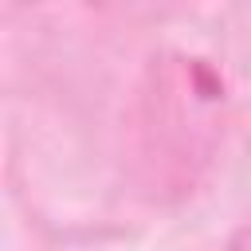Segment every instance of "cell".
I'll list each match as a JSON object with an SVG mask.
<instances>
[{"instance_id":"obj_1","label":"cell","mask_w":251,"mask_h":251,"mask_svg":"<svg viewBox=\"0 0 251 251\" xmlns=\"http://www.w3.org/2000/svg\"><path fill=\"white\" fill-rule=\"evenodd\" d=\"M227 251H251V224H243V227H239V231L231 235Z\"/></svg>"}]
</instances>
